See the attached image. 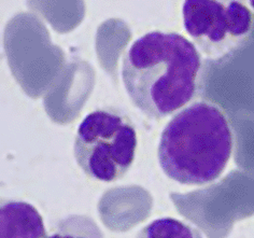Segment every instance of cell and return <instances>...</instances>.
Here are the masks:
<instances>
[{
  "label": "cell",
  "instance_id": "cell-1",
  "mask_svg": "<svg viewBox=\"0 0 254 238\" xmlns=\"http://www.w3.org/2000/svg\"><path fill=\"white\" fill-rule=\"evenodd\" d=\"M202 69L198 49L177 33L150 31L132 42L122 64L127 94L139 110L161 120L192 100Z\"/></svg>",
  "mask_w": 254,
  "mask_h": 238
},
{
  "label": "cell",
  "instance_id": "cell-2",
  "mask_svg": "<svg viewBox=\"0 0 254 238\" xmlns=\"http://www.w3.org/2000/svg\"><path fill=\"white\" fill-rule=\"evenodd\" d=\"M234 134L227 115L209 100L177 112L162 132L158 162L169 179L205 185L221 177L232 158Z\"/></svg>",
  "mask_w": 254,
  "mask_h": 238
},
{
  "label": "cell",
  "instance_id": "cell-3",
  "mask_svg": "<svg viewBox=\"0 0 254 238\" xmlns=\"http://www.w3.org/2000/svg\"><path fill=\"white\" fill-rule=\"evenodd\" d=\"M137 145L136 127L128 115L105 107L88 113L78 126L73 154L86 176L111 183L128 172Z\"/></svg>",
  "mask_w": 254,
  "mask_h": 238
},
{
  "label": "cell",
  "instance_id": "cell-4",
  "mask_svg": "<svg viewBox=\"0 0 254 238\" xmlns=\"http://www.w3.org/2000/svg\"><path fill=\"white\" fill-rule=\"evenodd\" d=\"M183 24L207 60L230 57L253 30V13L246 0H184Z\"/></svg>",
  "mask_w": 254,
  "mask_h": 238
},
{
  "label": "cell",
  "instance_id": "cell-5",
  "mask_svg": "<svg viewBox=\"0 0 254 238\" xmlns=\"http://www.w3.org/2000/svg\"><path fill=\"white\" fill-rule=\"evenodd\" d=\"M1 238H47L43 218L34 205L16 199H2L0 206Z\"/></svg>",
  "mask_w": 254,
  "mask_h": 238
},
{
  "label": "cell",
  "instance_id": "cell-6",
  "mask_svg": "<svg viewBox=\"0 0 254 238\" xmlns=\"http://www.w3.org/2000/svg\"><path fill=\"white\" fill-rule=\"evenodd\" d=\"M136 238H204L200 231L175 218L156 219L145 225Z\"/></svg>",
  "mask_w": 254,
  "mask_h": 238
},
{
  "label": "cell",
  "instance_id": "cell-7",
  "mask_svg": "<svg viewBox=\"0 0 254 238\" xmlns=\"http://www.w3.org/2000/svg\"><path fill=\"white\" fill-rule=\"evenodd\" d=\"M47 238H105V235L90 216L71 215L57 222Z\"/></svg>",
  "mask_w": 254,
  "mask_h": 238
},
{
  "label": "cell",
  "instance_id": "cell-8",
  "mask_svg": "<svg viewBox=\"0 0 254 238\" xmlns=\"http://www.w3.org/2000/svg\"><path fill=\"white\" fill-rule=\"evenodd\" d=\"M246 2L248 4V7H249L250 10L254 13V0H246Z\"/></svg>",
  "mask_w": 254,
  "mask_h": 238
}]
</instances>
